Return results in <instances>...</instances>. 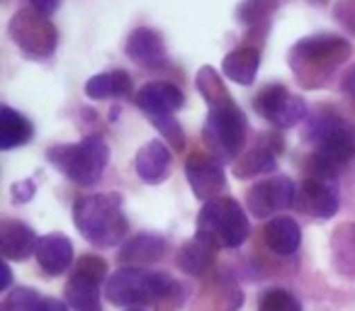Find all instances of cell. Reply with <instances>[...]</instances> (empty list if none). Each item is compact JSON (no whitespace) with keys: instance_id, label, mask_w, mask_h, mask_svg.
Wrapping results in <instances>:
<instances>
[{"instance_id":"6da1fadb","label":"cell","mask_w":355,"mask_h":311,"mask_svg":"<svg viewBox=\"0 0 355 311\" xmlns=\"http://www.w3.org/2000/svg\"><path fill=\"white\" fill-rule=\"evenodd\" d=\"M73 224L88 243L98 248H112L124 241L129 222L122 212V197L117 193H98L73 204Z\"/></svg>"},{"instance_id":"7a4b0ae2","label":"cell","mask_w":355,"mask_h":311,"mask_svg":"<svg viewBox=\"0 0 355 311\" xmlns=\"http://www.w3.org/2000/svg\"><path fill=\"white\" fill-rule=\"evenodd\" d=\"M353 56L350 42L336 35H314L297 42L290 51V69L304 88H319L340 64Z\"/></svg>"},{"instance_id":"3957f363","label":"cell","mask_w":355,"mask_h":311,"mask_svg":"<svg viewBox=\"0 0 355 311\" xmlns=\"http://www.w3.org/2000/svg\"><path fill=\"white\" fill-rule=\"evenodd\" d=\"M178 290V282L168 272L144 267H119L105 282V296L114 306H144L161 301Z\"/></svg>"},{"instance_id":"277c9868","label":"cell","mask_w":355,"mask_h":311,"mask_svg":"<svg viewBox=\"0 0 355 311\" xmlns=\"http://www.w3.org/2000/svg\"><path fill=\"white\" fill-rule=\"evenodd\" d=\"M46 161L71 183L90 188L100 180L110 161V146L103 136H85L80 143H56L46 151Z\"/></svg>"},{"instance_id":"5b68a950","label":"cell","mask_w":355,"mask_h":311,"mask_svg":"<svg viewBox=\"0 0 355 311\" xmlns=\"http://www.w3.org/2000/svg\"><path fill=\"white\" fill-rule=\"evenodd\" d=\"M304 139L316 146V159L334 168L355 161V129L331 109L306 117Z\"/></svg>"},{"instance_id":"8992f818","label":"cell","mask_w":355,"mask_h":311,"mask_svg":"<svg viewBox=\"0 0 355 311\" xmlns=\"http://www.w3.org/2000/svg\"><path fill=\"white\" fill-rule=\"evenodd\" d=\"M202 136L209 148V156H214L219 163H236L241 159V151L246 146L248 136L246 114L239 109L234 100L217 105V107H209Z\"/></svg>"},{"instance_id":"52a82bcc","label":"cell","mask_w":355,"mask_h":311,"mask_svg":"<svg viewBox=\"0 0 355 311\" xmlns=\"http://www.w3.org/2000/svg\"><path fill=\"white\" fill-rule=\"evenodd\" d=\"M248 217L232 197H217L202 204L198 217V236L217 248H239L248 238Z\"/></svg>"},{"instance_id":"ba28073f","label":"cell","mask_w":355,"mask_h":311,"mask_svg":"<svg viewBox=\"0 0 355 311\" xmlns=\"http://www.w3.org/2000/svg\"><path fill=\"white\" fill-rule=\"evenodd\" d=\"M15 46H20L25 54L35 56V59H44L51 56L56 49V27L51 25V20L42 12H37L35 8H25V10H17L15 17L8 25Z\"/></svg>"},{"instance_id":"9c48e42d","label":"cell","mask_w":355,"mask_h":311,"mask_svg":"<svg viewBox=\"0 0 355 311\" xmlns=\"http://www.w3.org/2000/svg\"><path fill=\"white\" fill-rule=\"evenodd\" d=\"M107 277V263L100 256L78 258L71 280L66 282V301L76 311H103L100 309V285Z\"/></svg>"},{"instance_id":"30bf717a","label":"cell","mask_w":355,"mask_h":311,"mask_svg":"<svg viewBox=\"0 0 355 311\" xmlns=\"http://www.w3.org/2000/svg\"><path fill=\"white\" fill-rule=\"evenodd\" d=\"M253 107L261 117H266L272 127L290 129L306 117V103L300 95H292L285 85H266L253 100Z\"/></svg>"},{"instance_id":"8fae6325","label":"cell","mask_w":355,"mask_h":311,"mask_svg":"<svg viewBox=\"0 0 355 311\" xmlns=\"http://www.w3.org/2000/svg\"><path fill=\"white\" fill-rule=\"evenodd\" d=\"M248 212L256 219H268L272 214L287 212L297 204V188L285 175H272L268 180L256 183L246 195Z\"/></svg>"},{"instance_id":"7c38bea8","label":"cell","mask_w":355,"mask_h":311,"mask_svg":"<svg viewBox=\"0 0 355 311\" xmlns=\"http://www.w3.org/2000/svg\"><path fill=\"white\" fill-rule=\"evenodd\" d=\"M185 175H188L195 197L202 202L224 197V193H227V175L222 170V163L209 153H190V159L185 161Z\"/></svg>"},{"instance_id":"4fadbf2b","label":"cell","mask_w":355,"mask_h":311,"mask_svg":"<svg viewBox=\"0 0 355 311\" xmlns=\"http://www.w3.org/2000/svg\"><path fill=\"white\" fill-rule=\"evenodd\" d=\"M295 207L314 219H331L338 212V185H336V180L306 175L300 193H297Z\"/></svg>"},{"instance_id":"5bb4252c","label":"cell","mask_w":355,"mask_h":311,"mask_svg":"<svg viewBox=\"0 0 355 311\" xmlns=\"http://www.w3.org/2000/svg\"><path fill=\"white\" fill-rule=\"evenodd\" d=\"M124 51H127V56L134 64L148 71H158L168 64L166 44H163L161 35L156 30H151V27H137L127 37Z\"/></svg>"},{"instance_id":"9a60e30c","label":"cell","mask_w":355,"mask_h":311,"mask_svg":"<svg viewBox=\"0 0 355 311\" xmlns=\"http://www.w3.org/2000/svg\"><path fill=\"white\" fill-rule=\"evenodd\" d=\"M137 107H141L148 117H158V114H173L185 105L183 90L166 80H151V83L141 85L134 95Z\"/></svg>"},{"instance_id":"2e32d148","label":"cell","mask_w":355,"mask_h":311,"mask_svg":"<svg viewBox=\"0 0 355 311\" xmlns=\"http://www.w3.org/2000/svg\"><path fill=\"white\" fill-rule=\"evenodd\" d=\"M171 161L173 153L171 148L163 141L153 139V141L144 143L137 151V159H134V170L146 185H161L163 180L171 173Z\"/></svg>"},{"instance_id":"e0dca14e","label":"cell","mask_w":355,"mask_h":311,"mask_svg":"<svg viewBox=\"0 0 355 311\" xmlns=\"http://www.w3.org/2000/svg\"><path fill=\"white\" fill-rule=\"evenodd\" d=\"M40 238L35 229L15 219H3L0 222V253L6 260H27L32 253H37Z\"/></svg>"},{"instance_id":"ac0fdd59","label":"cell","mask_w":355,"mask_h":311,"mask_svg":"<svg viewBox=\"0 0 355 311\" xmlns=\"http://www.w3.org/2000/svg\"><path fill=\"white\" fill-rule=\"evenodd\" d=\"M168 253V241L158 233H137V236L127 238L119 246V263L122 265H148V263L161 260Z\"/></svg>"},{"instance_id":"d6986e66","label":"cell","mask_w":355,"mask_h":311,"mask_svg":"<svg viewBox=\"0 0 355 311\" xmlns=\"http://www.w3.org/2000/svg\"><path fill=\"white\" fill-rule=\"evenodd\" d=\"M37 263L46 275H61L73 263V243L64 233H46L37 246Z\"/></svg>"},{"instance_id":"ffe728a7","label":"cell","mask_w":355,"mask_h":311,"mask_svg":"<svg viewBox=\"0 0 355 311\" xmlns=\"http://www.w3.org/2000/svg\"><path fill=\"white\" fill-rule=\"evenodd\" d=\"M263 238L275 256H292L302 243V229L292 217H272L263 229Z\"/></svg>"},{"instance_id":"44dd1931","label":"cell","mask_w":355,"mask_h":311,"mask_svg":"<svg viewBox=\"0 0 355 311\" xmlns=\"http://www.w3.org/2000/svg\"><path fill=\"white\" fill-rule=\"evenodd\" d=\"M258 66H261V51L258 46H239L229 51L222 64V71L229 80L239 85H251L256 80Z\"/></svg>"},{"instance_id":"7402d4cb","label":"cell","mask_w":355,"mask_h":311,"mask_svg":"<svg viewBox=\"0 0 355 311\" xmlns=\"http://www.w3.org/2000/svg\"><path fill=\"white\" fill-rule=\"evenodd\" d=\"M217 251L219 248L214 243H209L207 238L195 236L178 253V267L183 272H188V275H205L214 265Z\"/></svg>"},{"instance_id":"603a6c76","label":"cell","mask_w":355,"mask_h":311,"mask_svg":"<svg viewBox=\"0 0 355 311\" xmlns=\"http://www.w3.org/2000/svg\"><path fill=\"white\" fill-rule=\"evenodd\" d=\"M32 136H35V127L30 119L12 109L10 105H3L0 107V148L10 151L15 146H25Z\"/></svg>"},{"instance_id":"cb8c5ba5","label":"cell","mask_w":355,"mask_h":311,"mask_svg":"<svg viewBox=\"0 0 355 311\" xmlns=\"http://www.w3.org/2000/svg\"><path fill=\"white\" fill-rule=\"evenodd\" d=\"M132 93V78L127 71H107L98 73L85 83V95L93 100H110V98H124Z\"/></svg>"},{"instance_id":"d4e9b609","label":"cell","mask_w":355,"mask_h":311,"mask_svg":"<svg viewBox=\"0 0 355 311\" xmlns=\"http://www.w3.org/2000/svg\"><path fill=\"white\" fill-rule=\"evenodd\" d=\"M275 170V153H270L268 148H263L261 143L246 151L241 159L234 163V175L236 178H251V175H261V173H272Z\"/></svg>"},{"instance_id":"484cf974","label":"cell","mask_w":355,"mask_h":311,"mask_svg":"<svg viewBox=\"0 0 355 311\" xmlns=\"http://www.w3.org/2000/svg\"><path fill=\"white\" fill-rule=\"evenodd\" d=\"M198 90L209 107L232 103V95H229L227 85L222 83V78H219V73L212 66H202V69L198 71Z\"/></svg>"},{"instance_id":"4316f807","label":"cell","mask_w":355,"mask_h":311,"mask_svg":"<svg viewBox=\"0 0 355 311\" xmlns=\"http://www.w3.org/2000/svg\"><path fill=\"white\" fill-rule=\"evenodd\" d=\"M336 265L345 272H355V224H345L334 236Z\"/></svg>"},{"instance_id":"83f0119b","label":"cell","mask_w":355,"mask_h":311,"mask_svg":"<svg viewBox=\"0 0 355 311\" xmlns=\"http://www.w3.org/2000/svg\"><path fill=\"white\" fill-rule=\"evenodd\" d=\"M258 311H302V304L292 292L272 287V290L263 292L261 301H258Z\"/></svg>"},{"instance_id":"f1b7e54d","label":"cell","mask_w":355,"mask_h":311,"mask_svg":"<svg viewBox=\"0 0 355 311\" xmlns=\"http://www.w3.org/2000/svg\"><path fill=\"white\" fill-rule=\"evenodd\" d=\"M42 296L32 287H15L8 292L6 301H3V311H37Z\"/></svg>"},{"instance_id":"f546056e","label":"cell","mask_w":355,"mask_h":311,"mask_svg":"<svg viewBox=\"0 0 355 311\" xmlns=\"http://www.w3.org/2000/svg\"><path fill=\"white\" fill-rule=\"evenodd\" d=\"M272 10H275V0H243L239 6V20L243 25L256 27L258 22H266Z\"/></svg>"},{"instance_id":"4dcf8cb0","label":"cell","mask_w":355,"mask_h":311,"mask_svg":"<svg viewBox=\"0 0 355 311\" xmlns=\"http://www.w3.org/2000/svg\"><path fill=\"white\" fill-rule=\"evenodd\" d=\"M151 119L153 127L161 132V136L168 139V143H171L175 151H180V148L185 146V134H183V127L178 124V119L173 117V114H158V117H148Z\"/></svg>"},{"instance_id":"1f68e13d","label":"cell","mask_w":355,"mask_h":311,"mask_svg":"<svg viewBox=\"0 0 355 311\" xmlns=\"http://www.w3.org/2000/svg\"><path fill=\"white\" fill-rule=\"evenodd\" d=\"M35 180H20V183L12 185V202L15 204H25L35 197Z\"/></svg>"},{"instance_id":"d6a6232c","label":"cell","mask_w":355,"mask_h":311,"mask_svg":"<svg viewBox=\"0 0 355 311\" xmlns=\"http://www.w3.org/2000/svg\"><path fill=\"white\" fill-rule=\"evenodd\" d=\"M340 93L348 95L350 100H355V66H350V69L345 71L343 80H340Z\"/></svg>"},{"instance_id":"836d02e7","label":"cell","mask_w":355,"mask_h":311,"mask_svg":"<svg viewBox=\"0 0 355 311\" xmlns=\"http://www.w3.org/2000/svg\"><path fill=\"white\" fill-rule=\"evenodd\" d=\"M32 3V8H35L37 12H42V15H54L56 12V8H59V3L61 0H30Z\"/></svg>"},{"instance_id":"e575fe53","label":"cell","mask_w":355,"mask_h":311,"mask_svg":"<svg viewBox=\"0 0 355 311\" xmlns=\"http://www.w3.org/2000/svg\"><path fill=\"white\" fill-rule=\"evenodd\" d=\"M37 311H66V304L59 299H51V296H42Z\"/></svg>"},{"instance_id":"d590c367","label":"cell","mask_w":355,"mask_h":311,"mask_svg":"<svg viewBox=\"0 0 355 311\" xmlns=\"http://www.w3.org/2000/svg\"><path fill=\"white\" fill-rule=\"evenodd\" d=\"M10 280H12V272H10V265L8 260L0 265V290H8L10 287Z\"/></svg>"},{"instance_id":"8d00e7d4","label":"cell","mask_w":355,"mask_h":311,"mask_svg":"<svg viewBox=\"0 0 355 311\" xmlns=\"http://www.w3.org/2000/svg\"><path fill=\"white\" fill-rule=\"evenodd\" d=\"M127 311H144V309H141V306H129Z\"/></svg>"}]
</instances>
